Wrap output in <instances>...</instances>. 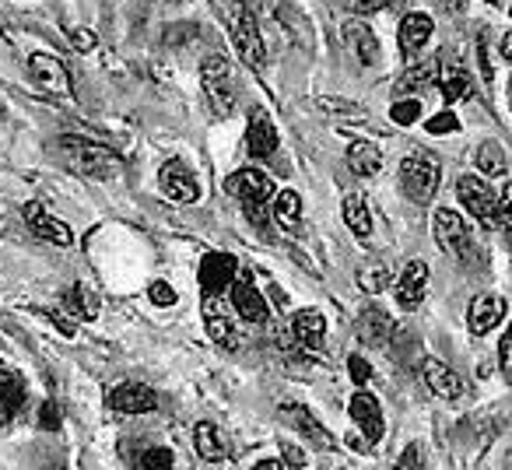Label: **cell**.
Here are the masks:
<instances>
[{"mask_svg": "<svg viewBox=\"0 0 512 470\" xmlns=\"http://www.w3.org/2000/svg\"><path fill=\"white\" fill-rule=\"evenodd\" d=\"M60 155H64L67 169H74L85 179H116L120 176V155L113 148L99 141H88V137L78 134H64L57 141Z\"/></svg>", "mask_w": 512, "mask_h": 470, "instance_id": "cell-1", "label": "cell"}, {"mask_svg": "<svg viewBox=\"0 0 512 470\" xmlns=\"http://www.w3.org/2000/svg\"><path fill=\"white\" fill-rule=\"evenodd\" d=\"M200 85H204L207 106L214 116H232L235 109V78H232V64H228L221 53L207 57L200 64Z\"/></svg>", "mask_w": 512, "mask_h": 470, "instance_id": "cell-2", "label": "cell"}, {"mask_svg": "<svg viewBox=\"0 0 512 470\" xmlns=\"http://www.w3.org/2000/svg\"><path fill=\"white\" fill-rule=\"evenodd\" d=\"M435 243L456 260V264H474L477 260V246H474V232L467 228V221L460 218L449 207L435 211Z\"/></svg>", "mask_w": 512, "mask_h": 470, "instance_id": "cell-3", "label": "cell"}, {"mask_svg": "<svg viewBox=\"0 0 512 470\" xmlns=\"http://www.w3.org/2000/svg\"><path fill=\"white\" fill-rule=\"evenodd\" d=\"M439 176V162L432 155H411L400 162V190L414 204H432V197L439 193Z\"/></svg>", "mask_w": 512, "mask_h": 470, "instance_id": "cell-4", "label": "cell"}, {"mask_svg": "<svg viewBox=\"0 0 512 470\" xmlns=\"http://www.w3.org/2000/svg\"><path fill=\"white\" fill-rule=\"evenodd\" d=\"M228 25H232V43L239 50V57L246 60L253 71H264L267 64V50H264V36H260V25H256V15L246 8V4H235L232 15H228Z\"/></svg>", "mask_w": 512, "mask_h": 470, "instance_id": "cell-5", "label": "cell"}, {"mask_svg": "<svg viewBox=\"0 0 512 470\" xmlns=\"http://www.w3.org/2000/svg\"><path fill=\"white\" fill-rule=\"evenodd\" d=\"M29 71H32V78H36V85L43 88L46 95H53V99H71L74 95L71 71H67V64L60 57H50V53H32Z\"/></svg>", "mask_w": 512, "mask_h": 470, "instance_id": "cell-6", "label": "cell"}, {"mask_svg": "<svg viewBox=\"0 0 512 470\" xmlns=\"http://www.w3.org/2000/svg\"><path fill=\"white\" fill-rule=\"evenodd\" d=\"M456 197H460V204L467 207V211L474 214L484 228L498 221V197L491 193V186L484 183L481 176H460V183H456Z\"/></svg>", "mask_w": 512, "mask_h": 470, "instance_id": "cell-7", "label": "cell"}, {"mask_svg": "<svg viewBox=\"0 0 512 470\" xmlns=\"http://www.w3.org/2000/svg\"><path fill=\"white\" fill-rule=\"evenodd\" d=\"M22 225L29 228L36 239H43V243H53V246H71L74 243L71 225H64L60 218H53V214L46 211L39 200H29V204H22Z\"/></svg>", "mask_w": 512, "mask_h": 470, "instance_id": "cell-8", "label": "cell"}, {"mask_svg": "<svg viewBox=\"0 0 512 470\" xmlns=\"http://www.w3.org/2000/svg\"><path fill=\"white\" fill-rule=\"evenodd\" d=\"M158 186H162L165 197L176 200V204H193V200L200 197L197 176H193L190 165L179 162V158H169V162L158 169Z\"/></svg>", "mask_w": 512, "mask_h": 470, "instance_id": "cell-9", "label": "cell"}, {"mask_svg": "<svg viewBox=\"0 0 512 470\" xmlns=\"http://www.w3.org/2000/svg\"><path fill=\"white\" fill-rule=\"evenodd\" d=\"M200 288H204V295H221L225 288H232V281L239 278V260L232 257V253H207L204 260H200Z\"/></svg>", "mask_w": 512, "mask_h": 470, "instance_id": "cell-10", "label": "cell"}, {"mask_svg": "<svg viewBox=\"0 0 512 470\" xmlns=\"http://www.w3.org/2000/svg\"><path fill=\"white\" fill-rule=\"evenodd\" d=\"M348 414L358 425V432L365 435V442H379L386 435V421H383V407L372 397L369 390H358L355 397L348 400Z\"/></svg>", "mask_w": 512, "mask_h": 470, "instance_id": "cell-11", "label": "cell"}, {"mask_svg": "<svg viewBox=\"0 0 512 470\" xmlns=\"http://www.w3.org/2000/svg\"><path fill=\"white\" fill-rule=\"evenodd\" d=\"M225 190L239 197L242 204H267L274 197V179L260 169H239L228 176Z\"/></svg>", "mask_w": 512, "mask_h": 470, "instance_id": "cell-12", "label": "cell"}, {"mask_svg": "<svg viewBox=\"0 0 512 470\" xmlns=\"http://www.w3.org/2000/svg\"><path fill=\"white\" fill-rule=\"evenodd\" d=\"M204 327H207V337H211L214 344H221L225 351L239 348V330H235L232 316L221 309L218 295H204Z\"/></svg>", "mask_w": 512, "mask_h": 470, "instance_id": "cell-13", "label": "cell"}, {"mask_svg": "<svg viewBox=\"0 0 512 470\" xmlns=\"http://www.w3.org/2000/svg\"><path fill=\"white\" fill-rule=\"evenodd\" d=\"M278 127L264 109H253L249 113V127H246V148L253 158H271L278 151Z\"/></svg>", "mask_w": 512, "mask_h": 470, "instance_id": "cell-14", "label": "cell"}, {"mask_svg": "<svg viewBox=\"0 0 512 470\" xmlns=\"http://www.w3.org/2000/svg\"><path fill=\"white\" fill-rule=\"evenodd\" d=\"M109 407L120 414H148L158 407V393L144 383H120L109 393Z\"/></svg>", "mask_w": 512, "mask_h": 470, "instance_id": "cell-15", "label": "cell"}, {"mask_svg": "<svg viewBox=\"0 0 512 470\" xmlns=\"http://www.w3.org/2000/svg\"><path fill=\"white\" fill-rule=\"evenodd\" d=\"M421 379H425V386L439 400H460L463 397L460 376H456L446 362H439V358H425V362H421Z\"/></svg>", "mask_w": 512, "mask_h": 470, "instance_id": "cell-16", "label": "cell"}, {"mask_svg": "<svg viewBox=\"0 0 512 470\" xmlns=\"http://www.w3.org/2000/svg\"><path fill=\"white\" fill-rule=\"evenodd\" d=\"M502 320H505V302L498 299V295H477V299L470 302V309H467L470 334H477V337L491 334Z\"/></svg>", "mask_w": 512, "mask_h": 470, "instance_id": "cell-17", "label": "cell"}, {"mask_svg": "<svg viewBox=\"0 0 512 470\" xmlns=\"http://www.w3.org/2000/svg\"><path fill=\"white\" fill-rule=\"evenodd\" d=\"M425 292H428V264L425 260H411L397 281V302L404 309H418L425 302Z\"/></svg>", "mask_w": 512, "mask_h": 470, "instance_id": "cell-18", "label": "cell"}, {"mask_svg": "<svg viewBox=\"0 0 512 470\" xmlns=\"http://www.w3.org/2000/svg\"><path fill=\"white\" fill-rule=\"evenodd\" d=\"M428 39H432V18H428V15H407L404 22H400L397 43H400L404 60L418 57V53L428 46Z\"/></svg>", "mask_w": 512, "mask_h": 470, "instance_id": "cell-19", "label": "cell"}, {"mask_svg": "<svg viewBox=\"0 0 512 470\" xmlns=\"http://www.w3.org/2000/svg\"><path fill=\"white\" fill-rule=\"evenodd\" d=\"M29 404V386L18 372H0V421H15Z\"/></svg>", "mask_w": 512, "mask_h": 470, "instance_id": "cell-20", "label": "cell"}, {"mask_svg": "<svg viewBox=\"0 0 512 470\" xmlns=\"http://www.w3.org/2000/svg\"><path fill=\"white\" fill-rule=\"evenodd\" d=\"M232 306H235V313L242 316L246 323H264L267 320V302H264V295L256 292L253 285H249L246 278H235L232 281Z\"/></svg>", "mask_w": 512, "mask_h": 470, "instance_id": "cell-21", "label": "cell"}, {"mask_svg": "<svg viewBox=\"0 0 512 470\" xmlns=\"http://www.w3.org/2000/svg\"><path fill=\"white\" fill-rule=\"evenodd\" d=\"M344 43H348V50L358 57V64L372 67L379 60V39L372 36V29L365 22H344Z\"/></svg>", "mask_w": 512, "mask_h": 470, "instance_id": "cell-22", "label": "cell"}, {"mask_svg": "<svg viewBox=\"0 0 512 470\" xmlns=\"http://www.w3.org/2000/svg\"><path fill=\"white\" fill-rule=\"evenodd\" d=\"M390 334H393V320L383 309H376V306L362 309V316H358V337H362V344H369V348H386Z\"/></svg>", "mask_w": 512, "mask_h": 470, "instance_id": "cell-23", "label": "cell"}, {"mask_svg": "<svg viewBox=\"0 0 512 470\" xmlns=\"http://www.w3.org/2000/svg\"><path fill=\"white\" fill-rule=\"evenodd\" d=\"M193 446H197L200 460H207V463L228 460V442H225V435H221V428L211 425V421H200V425L193 428Z\"/></svg>", "mask_w": 512, "mask_h": 470, "instance_id": "cell-24", "label": "cell"}, {"mask_svg": "<svg viewBox=\"0 0 512 470\" xmlns=\"http://www.w3.org/2000/svg\"><path fill=\"white\" fill-rule=\"evenodd\" d=\"M292 330H295V341L302 348L316 351L323 344V334H327V320H323L320 309H299L292 320Z\"/></svg>", "mask_w": 512, "mask_h": 470, "instance_id": "cell-25", "label": "cell"}, {"mask_svg": "<svg viewBox=\"0 0 512 470\" xmlns=\"http://www.w3.org/2000/svg\"><path fill=\"white\" fill-rule=\"evenodd\" d=\"M281 418L292 421V425L299 428V432L306 435V439H313L316 446H323V449L334 446V439H330V435L323 432V425L313 418V411H309V407H302V404H285V407H281Z\"/></svg>", "mask_w": 512, "mask_h": 470, "instance_id": "cell-26", "label": "cell"}, {"mask_svg": "<svg viewBox=\"0 0 512 470\" xmlns=\"http://www.w3.org/2000/svg\"><path fill=\"white\" fill-rule=\"evenodd\" d=\"M348 169L355 172V176H376V172L383 169V151L372 141L348 144Z\"/></svg>", "mask_w": 512, "mask_h": 470, "instance_id": "cell-27", "label": "cell"}, {"mask_svg": "<svg viewBox=\"0 0 512 470\" xmlns=\"http://www.w3.org/2000/svg\"><path fill=\"white\" fill-rule=\"evenodd\" d=\"M341 214H344V225H348L358 239H369V235H372V214H369L365 197L348 193V197H344V204H341Z\"/></svg>", "mask_w": 512, "mask_h": 470, "instance_id": "cell-28", "label": "cell"}, {"mask_svg": "<svg viewBox=\"0 0 512 470\" xmlns=\"http://www.w3.org/2000/svg\"><path fill=\"white\" fill-rule=\"evenodd\" d=\"M274 221H278L285 232H299L302 228V197L295 190H281L274 197Z\"/></svg>", "mask_w": 512, "mask_h": 470, "instance_id": "cell-29", "label": "cell"}, {"mask_svg": "<svg viewBox=\"0 0 512 470\" xmlns=\"http://www.w3.org/2000/svg\"><path fill=\"white\" fill-rule=\"evenodd\" d=\"M64 309L74 320H95V316H99V299H95L85 285H74V288H67V295H64Z\"/></svg>", "mask_w": 512, "mask_h": 470, "instance_id": "cell-30", "label": "cell"}, {"mask_svg": "<svg viewBox=\"0 0 512 470\" xmlns=\"http://www.w3.org/2000/svg\"><path fill=\"white\" fill-rule=\"evenodd\" d=\"M358 288L369 295L386 292V288H390V271H386V264H376V260H372V264L358 267Z\"/></svg>", "mask_w": 512, "mask_h": 470, "instance_id": "cell-31", "label": "cell"}, {"mask_svg": "<svg viewBox=\"0 0 512 470\" xmlns=\"http://www.w3.org/2000/svg\"><path fill=\"white\" fill-rule=\"evenodd\" d=\"M470 95H474V81L467 71H449L442 78V99L446 102H467Z\"/></svg>", "mask_w": 512, "mask_h": 470, "instance_id": "cell-32", "label": "cell"}, {"mask_svg": "<svg viewBox=\"0 0 512 470\" xmlns=\"http://www.w3.org/2000/svg\"><path fill=\"white\" fill-rule=\"evenodd\" d=\"M477 169H481V176H502L505 172V151L498 148L495 141H484L481 148H477Z\"/></svg>", "mask_w": 512, "mask_h": 470, "instance_id": "cell-33", "label": "cell"}, {"mask_svg": "<svg viewBox=\"0 0 512 470\" xmlns=\"http://www.w3.org/2000/svg\"><path fill=\"white\" fill-rule=\"evenodd\" d=\"M316 109H323V113H334V116H348L351 123H365V120H369L365 106H358V102H348V99H316Z\"/></svg>", "mask_w": 512, "mask_h": 470, "instance_id": "cell-34", "label": "cell"}, {"mask_svg": "<svg viewBox=\"0 0 512 470\" xmlns=\"http://www.w3.org/2000/svg\"><path fill=\"white\" fill-rule=\"evenodd\" d=\"M432 81H439V64L435 60H428V64H414L411 71L400 78V92H411V88H418V85H432Z\"/></svg>", "mask_w": 512, "mask_h": 470, "instance_id": "cell-35", "label": "cell"}, {"mask_svg": "<svg viewBox=\"0 0 512 470\" xmlns=\"http://www.w3.org/2000/svg\"><path fill=\"white\" fill-rule=\"evenodd\" d=\"M134 463H137V467H144V470H169L176 460H172V453L165 446H151V449H144Z\"/></svg>", "mask_w": 512, "mask_h": 470, "instance_id": "cell-36", "label": "cell"}, {"mask_svg": "<svg viewBox=\"0 0 512 470\" xmlns=\"http://www.w3.org/2000/svg\"><path fill=\"white\" fill-rule=\"evenodd\" d=\"M418 116H421V102L418 99H404V102H397V106L390 109V120L400 123V127H411Z\"/></svg>", "mask_w": 512, "mask_h": 470, "instance_id": "cell-37", "label": "cell"}, {"mask_svg": "<svg viewBox=\"0 0 512 470\" xmlns=\"http://www.w3.org/2000/svg\"><path fill=\"white\" fill-rule=\"evenodd\" d=\"M148 295H151V302H155V306H176V299H179V295L172 292L169 281H151Z\"/></svg>", "mask_w": 512, "mask_h": 470, "instance_id": "cell-38", "label": "cell"}, {"mask_svg": "<svg viewBox=\"0 0 512 470\" xmlns=\"http://www.w3.org/2000/svg\"><path fill=\"white\" fill-rule=\"evenodd\" d=\"M498 221H502L505 232H512V183H505L502 193H498Z\"/></svg>", "mask_w": 512, "mask_h": 470, "instance_id": "cell-39", "label": "cell"}, {"mask_svg": "<svg viewBox=\"0 0 512 470\" xmlns=\"http://www.w3.org/2000/svg\"><path fill=\"white\" fill-rule=\"evenodd\" d=\"M425 130L428 134H453V130H460V120H456L453 113H439L425 123Z\"/></svg>", "mask_w": 512, "mask_h": 470, "instance_id": "cell-40", "label": "cell"}, {"mask_svg": "<svg viewBox=\"0 0 512 470\" xmlns=\"http://www.w3.org/2000/svg\"><path fill=\"white\" fill-rule=\"evenodd\" d=\"M348 372H351V379H355L358 386H365L372 379V365L365 362L362 355H348Z\"/></svg>", "mask_w": 512, "mask_h": 470, "instance_id": "cell-41", "label": "cell"}, {"mask_svg": "<svg viewBox=\"0 0 512 470\" xmlns=\"http://www.w3.org/2000/svg\"><path fill=\"white\" fill-rule=\"evenodd\" d=\"M498 365H502V376L512 383V327L505 330L502 344H498Z\"/></svg>", "mask_w": 512, "mask_h": 470, "instance_id": "cell-42", "label": "cell"}, {"mask_svg": "<svg viewBox=\"0 0 512 470\" xmlns=\"http://www.w3.org/2000/svg\"><path fill=\"white\" fill-rule=\"evenodd\" d=\"M67 36H71V46L78 53H92L95 43H99V39H95V32H88V29H71Z\"/></svg>", "mask_w": 512, "mask_h": 470, "instance_id": "cell-43", "label": "cell"}, {"mask_svg": "<svg viewBox=\"0 0 512 470\" xmlns=\"http://www.w3.org/2000/svg\"><path fill=\"white\" fill-rule=\"evenodd\" d=\"M379 8H383V0H348V11H358V15H372Z\"/></svg>", "mask_w": 512, "mask_h": 470, "instance_id": "cell-44", "label": "cell"}, {"mask_svg": "<svg viewBox=\"0 0 512 470\" xmlns=\"http://www.w3.org/2000/svg\"><path fill=\"white\" fill-rule=\"evenodd\" d=\"M281 453H285V467H306V456H302L295 446H288V442L281 446Z\"/></svg>", "mask_w": 512, "mask_h": 470, "instance_id": "cell-45", "label": "cell"}, {"mask_svg": "<svg viewBox=\"0 0 512 470\" xmlns=\"http://www.w3.org/2000/svg\"><path fill=\"white\" fill-rule=\"evenodd\" d=\"M418 453H421L418 446H407V453H404V460H400V467H421Z\"/></svg>", "mask_w": 512, "mask_h": 470, "instance_id": "cell-46", "label": "cell"}, {"mask_svg": "<svg viewBox=\"0 0 512 470\" xmlns=\"http://www.w3.org/2000/svg\"><path fill=\"white\" fill-rule=\"evenodd\" d=\"M285 467V460H260L256 463V470H281Z\"/></svg>", "mask_w": 512, "mask_h": 470, "instance_id": "cell-47", "label": "cell"}, {"mask_svg": "<svg viewBox=\"0 0 512 470\" xmlns=\"http://www.w3.org/2000/svg\"><path fill=\"white\" fill-rule=\"evenodd\" d=\"M502 57L512 64V32H505V39H502Z\"/></svg>", "mask_w": 512, "mask_h": 470, "instance_id": "cell-48", "label": "cell"}, {"mask_svg": "<svg viewBox=\"0 0 512 470\" xmlns=\"http://www.w3.org/2000/svg\"><path fill=\"white\" fill-rule=\"evenodd\" d=\"M43 425H57V411H53L50 404L43 407Z\"/></svg>", "mask_w": 512, "mask_h": 470, "instance_id": "cell-49", "label": "cell"}, {"mask_svg": "<svg viewBox=\"0 0 512 470\" xmlns=\"http://www.w3.org/2000/svg\"><path fill=\"white\" fill-rule=\"evenodd\" d=\"M488 4H495V8H498V4H502V0H488Z\"/></svg>", "mask_w": 512, "mask_h": 470, "instance_id": "cell-50", "label": "cell"}, {"mask_svg": "<svg viewBox=\"0 0 512 470\" xmlns=\"http://www.w3.org/2000/svg\"><path fill=\"white\" fill-rule=\"evenodd\" d=\"M509 92H512V88H509Z\"/></svg>", "mask_w": 512, "mask_h": 470, "instance_id": "cell-51", "label": "cell"}]
</instances>
